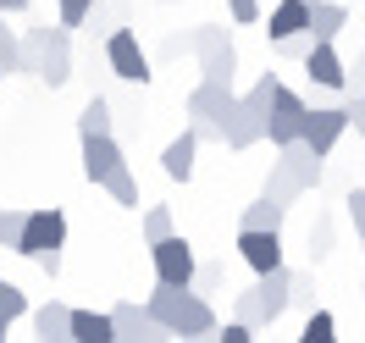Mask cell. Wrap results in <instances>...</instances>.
Returning a JSON list of instances; mask_svg holds the SVG:
<instances>
[{
	"label": "cell",
	"mask_w": 365,
	"mask_h": 343,
	"mask_svg": "<svg viewBox=\"0 0 365 343\" xmlns=\"http://www.w3.org/2000/svg\"><path fill=\"white\" fill-rule=\"evenodd\" d=\"M89 11H94V0H56V23H67V28H83Z\"/></svg>",
	"instance_id": "30"
},
{
	"label": "cell",
	"mask_w": 365,
	"mask_h": 343,
	"mask_svg": "<svg viewBox=\"0 0 365 343\" xmlns=\"http://www.w3.org/2000/svg\"><path fill=\"white\" fill-rule=\"evenodd\" d=\"M116 166H128V160H122V144H116L111 133H89L83 138V178H89L94 188L106 183Z\"/></svg>",
	"instance_id": "14"
},
{
	"label": "cell",
	"mask_w": 365,
	"mask_h": 343,
	"mask_svg": "<svg viewBox=\"0 0 365 343\" xmlns=\"http://www.w3.org/2000/svg\"><path fill=\"white\" fill-rule=\"evenodd\" d=\"M34 78H45L50 89H61V83H67L72 78V28L67 23H56L50 28L45 23V45H39V56H34Z\"/></svg>",
	"instance_id": "9"
},
{
	"label": "cell",
	"mask_w": 365,
	"mask_h": 343,
	"mask_svg": "<svg viewBox=\"0 0 365 343\" xmlns=\"http://www.w3.org/2000/svg\"><path fill=\"white\" fill-rule=\"evenodd\" d=\"M310 255H316V260H327V255H332V227H327V222H316V227H310Z\"/></svg>",
	"instance_id": "36"
},
{
	"label": "cell",
	"mask_w": 365,
	"mask_h": 343,
	"mask_svg": "<svg viewBox=\"0 0 365 343\" xmlns=\"http://www.w3.org/2000/svg\"><path fill=\"white\" fill-rule=\"evenodd\" d=\"M111 321H116V338H166V327L155 321L150 304H111Z\"/></svg>",
	"instance_id": "17"
},
{
	"label": "cell",
	"mask_w": 365,
	"mask_h": 343,
	"mask_svg": "<svg viewBox=\"0 0 365 343\" xmlns=\"http://www.w3.org/2000/svg\"><path fill=\"white\" fill-rule=\"evenodd\" d=\"M277 166H282V172H288V178H294L304 194H310V188H321V155L304 144V138L282 144V150H277Z\"/></svg>",
	"instance_id": "15"
},
{
	"label": "cell",
	"mask_w": 365,
	"mask_h": 343,
	"mask_svg": "<svg viewBox=\"0 0 365 343\" xmlns=\"http://www.w3.org/2000/svg\"><path fill=\"white\" fill-rule=\"evenodd\" d=\"M304 116H310V100L282 83V89L272 94V111H266V138H272L277 150H282V144H294V138L304 133Z\"/></svg>",
	"instance_id": "8"
},
{
	"label": "cell",
	"mask_w": 365,
	"mask_h": 343,
	"mask_svg": "<svg viewBox=\"0 0 365 343\" xmlns=\"http://www.w3.org/2000/svg\"><path fill=\"white\" fill-rule=\"evenodd\" d=\"M106 67H111L122 83H138V89L155 78V72H150V56H144V45H138L133 28H111V34H106Z\"/></svg>",
	"instance_id": "6"
},
{
	"label": "cell",
	"mask_w": 365,
	"mask_h": 343,
	"mask_svg": "<svg viewBox=\"0 0 365 343\" xmlns=\"http://www.w3.org/2000/svg\"><path fill=\"white\" fill-rule=\"evenodd\" d=\"M338 338V316L332 310H310L304 316V343H332Z\"/></svg>",
	"instance_id": "28"
},
{
	"label": "cell",
	"mask_w": 365,
	"mask_h": 343,
	"mask_svg": "<svg viewBox=\"0 0 365 343\" xmlns=\"http://www.w3.org/2000/svg\"><path fill=\"white\" fill-rule=\"evenodd\" d=\"M266 194H272V200H282V205H294V200L304 194V188H299L294 178H288V172H282V166L272 160V172H266Z\"/></svg>",
	"instance_id": "29"
},
{
	"label": "cell",
	"mask_w": 365,
	"mask_h": 343,
	"mask_svg": "<svg viewBox=\"0 0 365 343\" xmlns=\"http://www.w3.org/2000/svg\"><path fill=\"white\" fill-rule=\"evenodd\" d=\"M232 23H260V0H227Z\"/></svg>",
	"instance_id": "38"
},
{
	"label": "cell",
	"mask_w": 365,
	"mask_h": 343,
	"mask_svg": "<svg viewBox=\"0 0 365 343\" xmlns=\"http://www.w3.org/2000/svg\"><path fill=\"white\" fill-rule=\"evenodd\" d=\"M260 138H266V106H255L250 94H238V106H232V116H227L222 144H227L232 155H244V150H255Z\"/></svg>",
	"instance_id": "10"
},
{
	"label": "cell",
	"mask_w": 365,
	"mask_h": 343,
	"mask_svg": "<svg viewBox=\"0 0 365 343\" xmlns=\"http://www.w3.org/2000/svg\"><path fill=\"white\" fill-rule=\"evenodd\" d=\"M34 332H39V338H72V310L61 299L39 304V310H34Z\"/></svg>",
	"instance_id": "21"
},
{
	"label": "cell",
	"mask_w": 365,
	"mask_h": 343,
	"mask_svg": "<svg viewBox=\"0 0 365 343\" xmlns=\"http://www.w3.org/2000/svg\"><path fill=\"white\" fill-rule=\"evenodd\" d=\"M61 250H67V216H61L56 205L28 210V227H23L17 255L39 260V266H45V277H56V272H61Z\"/></svg>",
	"instance_id": "3"
},
{
	"label": "cell",
	"mask_w": 365,
	"mask_h": 343,
	"mask_svg": "<svg viewBox=\"0 0 365 343\" xmlns=\"http://www.w3.org/2000/svg\"><path fill=\"white\" fill-rule=\"evenodd\" d=\"M150 310H155V321L166 327V338H205V332H216V310L205 304V294L200 288H172V282H155V294L144 299Z\"/></svg>",
	"instance_id": "1"
},
{
	"label": "cell",
	"mask_w": 365,
	"mask_h": 343,
	"mask_svg": "<svg viewBox=\"0 0 365 343\" xmlns=\"http://www.w3.org/2000/svg\"><path fill=\"white\" fill-rule=\"evenodd\" d=\"M0 72L11 78V72H28V61H23V34H11L6 28V11H0Z\"/></svg>",
	"instance_id": "23"
},
{
	"label": "cell",
	"mask_w": 365,
	"mask_h": 343,
	"mask_svg": "<svg viewBox=\"0 0 365 343\" xmlns=\"http://www.w3.org/2000/svg\"><path fill=\"white\" fill-rule=\"evenodd\" d=\"M349 222H354V232H360V250H365V188H349Z\"/></svg>",
	"instance_id": "35"
},
{
	"label": "cell",
	"mask_w": 365,
	"mask_h": 343,
	"mask_svg": "<svg viewBox=\"0 0 365 343\" xmlns=\"http://www.w3.org/2000/svg\"><path fill=\"white\" fill-rule=\"evenodd\" d=\"M72 338L78 343H116L111 310H72Z\"/></svg>",
	"instance_id": "19"
},
{
	"label": "cell",
	"mask_w": 365,
	"mask_h": 343,
	"mask_svg": "<svg viewBox=\"0 0 365 343\" xmlns=\"http://www.w3.org/2000/svg\"><path fill=\"white\" fill-rule=\"evenodd\" d=\"M238 255L255 277L282 266V227H238Z\"/></svg>",
	"instance_id": "12"
},
{
	"label": "cell",
	"mask_w": 365,
	"mask_h": 343,
	"mask_svg": "<svg viewBox=\"0 0 365 343\" xmlns=\"http://www.w3.org/2000/svg\"><path fill=\"white\" fill-rule=\"evenodd\" d=\"M310 28V0H277L272 17H266V39H294V34H304Z\"/></svg>",
	"instance_id": "18"
},
{
	"label": "cell",
	"mask_w": 365,
	"mask_h": 343,
	"mask_svg": "<svg viewBox=\"0 0 365 343\" xmlns=\"http://www.w3.org/2000/svg\"><path fill=\"white\" fill-rule=\"evenodd\" d=\"M349 72H354V83H360V89H365V45L354 50V67H349Z\"/></svg>",
	"instance_id": "40"
},
{
	"label": "cell",
	"mask_w": 365,
	"mask_h": 343,
	"mask_svg": "<svg viewBox=\"0 0 365 343\" xmlns=\"http://www.w3.org/2000/svg\"><path fill=\"white\" fill-rule=\"evenodd\" d=\"M78 133L89 138V133H111V100L106 94H94L89 106H83V116H78Z\"/></svg>",
	"instance_id": "26"
},
{
	"label": "cell",
	"mask_w": 365,
	"mask_h": 343,
	"mask_svg": "<svg viewBox=\"0 0 365 343\" xmlns=\"http://www.w3.org/2000/svg\"><path fill=\"white\" fill-rule=\"evenodd\" d=\"M310 45H316V34L304 28V34H294V39H277V56H288V61H304V56H310Z\"/></svg>",
	"instance_id": "32"
},
{
	"label": "cell",
	"mask_w": 365,
	"mask_h": 343,
	"mask_svg": "<svg viewBox=\"0 0 365 343\" xmlns=\"http://www.w3.org/2000/svg\"><path fill=\"white\" fill-rule=\"evenodd\" d=\"M23 227H28V210L0 205V250H17V244H23Z\"/></svg>",
	"instance_id": "27"
},
{
	"label": "cell",
	"mask_w": 365,
	"mask_h": 343,
	"mask_svg": "<svg viewBox=\"0 0 365 343\" xmlns=\"http://www.w3.org/2000/svg\"><path fill=\"white\" fill-rule=\"evenodd\" d=\"M100 188H106V194H111L122 210H138V178L128 172V166H116V172H111V178H106Z\"/></svg>",
	"instance_id": "25"
},
{
	"label": "cell",
	"mask_w": 365,
	"mask_h": 343,
	"mask_svg": "<svg viewBox=\"0 0 365 343\" xmlns=\"http://www.w3.org/2000/svg\"><path fill=\"white\" fill-rule=\"evenodd\" d=\"M349 133V111H343V106H310V116H304V144H310V150H316L321 160L332 155V150H338V138Z\"/></svg>",
	"instance_id": "11"
},
{
	"label": "cell",
	"mask_w": 365,
	"mask_h": 343,
	"mask_svg": "<svg viewBox=\"0 0 365 343\" xmlns=\"http://www.w3.org/2000/svg\"><path fill=\"white\" fill-rule=\"evenodd\" d=\"M343 111H349V128H354V133L365 138V89H360V83L349 89V100H343Z\"/></svg>",
	"instance_id": "34"
},
{
	"label": "cell",
	"mask_w": 365,
	"mask_h": 343,
	"mask_svg": "<svg viewBox=\"0 0 365 343\" xmlns=\"http://www.w3.org/2000/svg\"><path fill=\"white\" fill-rule=\"evenodd\" d=\"M216 282H222V266H200V272H194V288H200V294H210Z\"/></svg>",
	"instance_id": "39"
},
{
	"label": "cell",
	"mask_w": 365,
	"mask_h": 343,
	"mask_svg": "<svg viewBox=\"0 0 365 343\" xmlns=\"http://www.w3.org/2000/svg\"><path fill=\"white\" fill-rule=\"evenodd\" d=\"M188 50L200 56V78L210 83H232V72H238V50H232V34L222 23H205L188 34Z\"/></svg>",
	"instance_id": "5"
},
{
	"label": "cell",
	"mask_w": 365,
	"mask_h": 343,
	"mask_svg": "<svg viewBox=\"0 0 365 343\" xmlns=\"http://www.w3.org/2000/svg\"><path fill=\"white\" fill-rule=\"evenodd\" d=\"M232 106H238V94H232V83H210V78H200L194 89H188V128L200 133V144H222V133H227V116Z\"/></svg>",
	"instance_id": "4"
},
{
	"label": "cell",
	"mask_w": 365,
	"mask_h": 343,
	"mask_svg": "<svg viewBox=\"0 0 365 343\" xmlns=\"http://www.w3.org/2000/svg\"><path fill=\"white\" fill-rule=\"evenodd\" d=\"M282 216H288V205H282V200H272V194H260L255 205H244L238 227H282Z\"/></svg>",
	"instance_id": "22"
},
{
	"label": "cell",
	"mask_w": 365,
	"mask_h": 343,
	"mask_svg": "<svg viewBox=\"0 0 365 343\" xmlns=\"http://www.w3.org/2000/svg\"><path fill=\"white\" fill-rule=\"evenodd\" d=\"M349 28V0H316L310 6V34L316 39H338Z\"/></svg>",
	"instance_id": "20"
},
{
	"label": "cell",
	"mask_w": 365,
	"mask_h": 343,
	"mask_svg": "<svg viewBox=\"0 0 365 343\" xmlns=\"http://www.w3.org/2000/svg\"><path fill=\"white\" fill-rule=\"evenodd\" d=\"M304 78L316 83V89H349V67H343V56L332 39H316L310 56H304Z\"/></svg>",
	"instance_id": "13"
},
{
	"label": "cell",
	"mask_w": 365,
	"mask_h": 343,
	"mask_svg": "<svg viewBox=\"0 0 365 343\" xmlns=\"http://www.w3.org/2000/svg\"><path fill=\"white\" fill-rule=\"evenodd\" d=\"M282 310H294V272H288V266L255 277L250 294H238V310H232V316H244L255 332H260V327H272Z\"/></svg>",
	"instance_id": "2"
},
{
	"label": "cell",
	"mask_w": 365,
	"mask_h": 343,
	"mask_svg": "<svg viewBox=\"0 0 365 343\" xmlns=\"http://www.w3.org/2000/svg\"><path fill=\"white\" fill-rule=\"evenodd\" d=\"M17 316H28V294L17 288V282L0 277V338L11 332V321H17Z\"/></svg>",
	"instance_id": "24"
},
{
	"label": "cell",
	"mask_w": 365,
	"mask_h": 343,
	"mask_svg": "<svg viewBox=\"0 0 365 343\" xmlns=\"http://www.w3.org/2000/svg\"><path fill=\"white\" fill-rule=\"evenodd\" d=\"M216 332H222V343H255V327L244 316H232V321H216Z\"/></svg>",
	"instance_id": "33"
},
{
	"label": "cell",
	"mask_w": 365,
	"mask_h": 343,
	"mask_svg": "<svg viewBox=\"0 0 365 343\" xmlns=\"http://www.w3.org/2000/svg\"><path fill=\"white\" fill-rule=\"evenodd\" d=\"M194 160H200V133L182 128V133L160 150V172H166L172 183H188V178H194Z\"/></svg>",
	"instance_id": "16"
},
{
	"label": "cell",
	"mask_w": 365,
	"mask_h": 343,
	"mask_svg": "<svg viewBox=\"0 0 365 343\" xmlns=\"http://www.w3.org/2000/svg\"><path fill=\"white\" fill-rule=\"evenodd\" d=\"M0 11H6V17H17V11H28V0H0Z\"/></svg>",
	"instance_id": "41"
},
{
	"label": "cell",
	"mask_w": 365,
	"mask_h": 343,
	"mask_svg": "<svg viewBox=\"0 0 365 343\" xmlns=\"http://www.w3.org/2000/svg\"><path fill=\"white\" fill-rule=\"evenodd\" d=\"M150 260H155V282H172V288H194V272H200V260H194V244L178 238V232H166L150 244Z\"/></svg>",
	"instance_id": "7"
},
{
	"label": "cell",
	"mask_w": 365,
	"mask_h": 343,
	"mask_svg": "<svg viewBox=\"0 0 365 343\" xmlns=\"http://www.w3.org/2000/svg\"><path fill=\"white\" fill-rule=\"evenodd\" d=\"M166 232H172V210L150 205V210H144V244H155V238H166Z\"/></svg>",
	"instance_id": "31"
},
{
	"label": "cell",
	"mask_w": 365,
	"mask_h": 343,
	"mask_svg": "<svg viewBox=\"0 0 365 343\" xmlns=\"http://www.w3.org/2000/svg\"><path fill=\"white\" fill-rule=\"evenodd\" d=\"M0 78H6V72H0Z\"/></svg>",
	"instance_id": "42"
},
{
	"label": "cell",
	"mask_w": 365,
	"mask_h": 343,
	"mask_svg": "<svg viewBox=\"0 0 365 343\" xmlns=\"http://www.w3.org/2000/svg\"><path fill=\"white\" fill-rule=\"evenodd\" d=\"M310 304H316V288L304 272H294V310H310Z\"/></svg>",
	"instance_id": "37"
}]
</instances>
